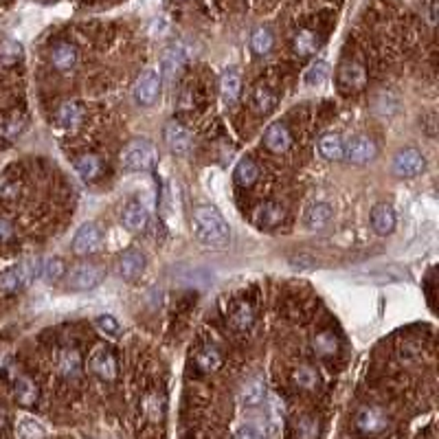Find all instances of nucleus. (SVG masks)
I'll return each instance as SVG.
<instances>
[{"label":"nucleus","mask_w":439,"mask_h":439,"mask_svg":"<svg viewBox=\"0 0 439 439\" xmlns=\"http://www.w3.org/2000/svg\"><path fill=\"white\" fill-rule=\"evenodd\" d=\"M18 193H20V182H18L15 178H0V198H5V200H13L18 198Z\"/></svg>","instance_id":"obj_42"},{"label":"nucleus","mask_w":439,"mask_h":439,"mask_svg":"<svg viewBox=\"0 0 439 439\" xmlns=\"http://www.w3.org/2000/svg\"><path fill=\"white\" fill-rule=\"evenodd\" d=\"M312 347H314L317 356L329 358L338 352V338L334 336V332H319L312 341Z\"/></svg>","instance_id":"obj_30"},{"label":"nucleus","mask_w":439,"mask_h":439,"mask_svg":"<svg viewBox=\"0 0 439 439\" xmlns=\"http://www.w3.org/2000/svg\"><path fill=\"white\" fill-rule=\"evenodd\" d=\"M13 391H15V400L20 402L23 407H33L35 402H38V395H40L38 384H35V382H33L31 378H27V376L15 378V387H13Z\"/></svg>","instance_id":"obj_23"},{"label":"nucleus","mask_w":439,"mask_h":439,"mask_svg":"<svg viewBox=\"0 0 439 439\" xmlns=\"http://www.w3.org/2000/svg\"><path fill=\"white\" fill-rule=\"evenodd\" d=\"M376 154H378L376 143L369 136H362V134L350 139L345 145V158L354 165H367L376 158Z\"/></svg>","instance_id":"obj_10"},{"label":"nucleus","mask_w":439,"mask_h":439,"mask_svg":"<svg viewBox=\"0 0 439 439\" xmlns=\"http://www.w3.org/2000/svg\"><path fill=\"white\" fill-rule=\"evenodd\" d=\"M356 426H358L360 433L376 435V433H382L384 428L389 426V419H387V415H384L380 409H376V407H364L356 415Z\"/></svg>","instance_id":"obj_12"},{"label":"nucleus","mask_w":439,"mask_h":439,"mask_svg":"<svg viewBox=\"0 0 439 439\" xmlns=\"http://www.w3.org/2000/svg\"><path fill=\"white\" fill-rule=\"evenodd\" d=\"M150 222V213L141 203H130L123 209V227L132 233H141L148 229Z\"/></svg>","instance_id":"obj_18"},{"label":"nucleus","mask_w":439,"mask_h":439,"mask_svg":"<svg viewBox=\"0 0 439 439\" xmlns=\"http://www.w3.org/2000/svg\"><path fill=\"white\" fill-rule=\"evenodd\" d=\"M264 145L274 154L288 152L292 145V136L288 132V127L284 123H270L264 132Z\"/></svg>","instance_id":"obj_14"},{"label":"nucleus","mask_w":439,"mask_h":439,"mask_svg":"<svg viewBox=\"0 0 439 439\" xmlns=\"http://www.w3.org/2000/svg\"><path fill=\"white\" fill-rule=\"evenodd\" d=\"M18 437L20 439H44L46 431L40 422H35L33 417H23V419H18Z\"/></svg>","instance_id":"obj_34"},{"label":"nucleus","mask_w":439,"mask_h":439,"mask_svg":"<svg viewBox=\"0 0 439 439\" xmlns=\"http://www.w3.org/2000/svg\"><path fill=\"white\" fill-rule=\"evenodd\" d=\"M95 327H97V332L108 336V338H117L121 334V327H119V321L115 317H110V314H101L95 319Z\"/></svg>","instance_id":"obj_39"},{"label":"nucleus","mask_w":439,"mask_h":439,"mask_svg":"<svg viewBox=\"0 0 439 439\" xmlns=\"http://www.w3.org/2000/svg\"><path fill=\"white\" fill-rule=\"evenodd\" d=\"M25 288L23 284V274H20V268L13 266V268H7L3 274H0V295H15L18 290Z\"/></svg>","instance_id":"obj_29"},{"label":"nucleus","mask_w":439,"mask_h":439,"mask_svg":"<svg viewBox=\"0 0 439 439\" xmlns=\"http://www.w3.org/2000/svg\"><path fill=\"white\" fill-rule=\"evenodd\" d=\"M319 152L325 160H343L345 158V143L338 134H323L319 141Z\"/></svg>","instance_id":"obj_25"},{"label":"nucleus","mask_w":439,"mask_h":439,"mask_svg":"<svg viewBox=\"0 0 439 439\" xmlns=\"http://www.w3.org/2000/svg\"><path fill=\"white\" fill-rule=\"evenodd\" d=\"M163 134H165V143H167V148H170L174 154L185 156V154L191 150V132H189L187 127L182 125L180 121L172 119V121L165 123Z\"/></svg>","instance_id":"obj_9"},{"label":"nucleus","mask_w":439,"mask_h":439,"mask_svg":"<svg viewBox=\"0 0 439 439\" xmlns=\"http://www.w3.org/2000/svg\"><path fill=\"white\" fill-rule=\"evenodd\" d=\"M7 424V413H5V409H0V428H3Z\"/></svg>","instance_id":"obj_47"},{"label":"nucleus","mask_w":439,"mask_h":439,"mask_svg":"<svg viewBox=\"0 0 439 439\" xmlns=\"http://www.w3.org/2000/svg\"><path fill=\"white\" fill-rule=\"evenodd\" d=\"M193 237L209 248H227L231 242V229L224 215L211 205H200L191 213Z\"/></svg>","instance_id":"obj_1"},{"label":"nucleus","mask_w":439,"mask_h":439,"mask_svg":"<svg viewBox=\"0 0 439 439\" xmlns=\"http://www.w3.org/2000/svg\"><path fill=\"white\" fill-rule=\"evenodd\" d=\"M75 170H77V174L84 178V180H95V178H99L101 176V160L95 156V154H84V156H79L77 160H75Z\"/></svg>","instance_id":"obj_27"},{"label":"nucleus","mask_w":439,"mask_h":439,"mask_svg":"<svg viewBox=\"0 0 439 439\" xmlns=\"http://www.w3.org/2000/svg\"><path fill=\"white\" fill-rule=\"evenodd\" d=\"M196 364H198V369H200V371L211 374V371L220 369V364H222V354H220L213 345H207V347H203V350L198 352Z\"/></svg>","instance_id":"obj_28"},{"label":"nucleus","mask_w":439,"mask_h":439,"mask_svg":"<svg viewBox=\"0 0 439 439\" xmlns=\"http://www.w3.org/2000/svg\"><path fill=\"white\" fill-rule=\"evenodd\" d=\"M101 246H103V233L95 222L82 224L75 237H72V253L79 255V257L95 255Z\"/></svg>","instance_id":"obj_4"},{"label":"nucleus","mask_w":439,"mask_h":439,"mask_svg":"<svg viewBox=\"0 0 439 439\" xmlns=\"http://www.w3.org/2000/svg\"><path fill=\"white\" fill-rule=\"evenodd\" d=\"M266 397V382L262 376L248 378L240 389V402L244 407H257Z\"/></svg>","instance_id":"obj_17"},{"label":"nucleus","mask_w":439,"mask_h":439,"mask_svg":"<svg viewBox=\"0 0 439 439\" xmlns=\"http://www.w3.org/2000/svg\"><path fill=\"white\" fill-rule=\"evenodd\" d=\"M329 64L327 62H317L305 70V82L307 84H321L329 77Z\"/></svg>","instance_id":"obj_40"},{"label":"nucleus","mask_w":439,"mask_h":439,"mask_svg":"<svg viewBox=\"0 0 439 439\" xmlns=\"http://www.w3.org/2000/svg\"><path fill=\"white\" fill-rule=\"evenodd\" d=\"M40 274L51 284V281H58L60 277H64L66 274V264L60 260V257H51L46 260L42 266H40Z\"/></svg>","instance_id":"obj_37"},{"label":"nucleus","mask_w":439,"mask_h":439,"mask_svg":"<svg viewBox=\"0 0 439 439\" xmlns=\"http://www.w3.org/2000/svg\"><path fill=\"white\" fill-rule=\"evenodd\" d=\"M364 84H367V70H364L362 64H358V62H343L338 66L336 86L341 88V93H345V95L358 93V90L364 88Z\"/></svg>","instance_id":"obj_5"},{"label":"nucleus","mask_w":439,"mask_h":439,"mask_svg":"<svg viewBox=\"0 0 439 439\" xmlns=\"http://www.w3.org/2000/svg\"><path fill=\"white\" fill-rule=\"evenodd\" d=\"M295 382L299 384V387L303 389H314L317 387V382H319V376L314 369H310V367H299L295 371Z\"/></svg>","instance_id":"obj_41"},{"label":"nucleus","mask_w":439,"mask_h":439,"mask_svg":"<svg viewBox=\"0 0 439 439\" xmlns=\"http://www.w3.org/2000/svg\"><path fill=\"white\" fill-rule=\"evenodd\" d=\"M103 277H106V270L99 264L82 262V264H75L66 272V286L70 290L86 292V290L97 288L103 281Z\"/></svg>","instance_id":"obj_3"},{"label":"nucleus","mask_w":439,"mask_h":439,"mask_svg":"<svg viewBox=\"0 0 439 439\" xmlns=\"http://www.w3.org/2000/svg\"><path fill=\"white\" fill-rule=\"evenodd\" d=\"M274 103H277V97H274L272 90L266 88L264 84H260L257 88L253 90V106H255L257 113H262V115L270 113V110L274 108Z\"/></svg>","instance_id":"obj_33"},{"label":"nucleus","mask_w":439,"mask_h":439,"mask_svg":"<svg viewBox=\"0 0 439 439\" xmlns=\"http://www.w3.org/2000/svg\"><path fill=\"white\" fill-rule=\"evenodd\" d=\"M272 44H274V38H272L270 29H266V27H260L257 31L250 35V49H253L255 55H266V53H270Z\"/></svg>","instance_id":"obj_35"},{"label":"nucleus","mask_w":439,"mask_h":439,"mask_svg":"<svg viewBox=\"0 0 439 439\" xmlns=\"http://www.w3.org/2000/svg\"><path fill=\"white\" fill-rule=\"evenodd\" d=\"M55 117H58V123H60V127H64V130H77V127L84 123L86 110L77 101H66V103L60 106L58 115Z\"/></svg>","instance_id":"obj_16"},{"label":"nucleus","mask_w":439,"mask_h":439,"mask_svg":"<svg viewBox=\"0 0 439 439\" xmlns=\"http://www.w3.org/2000/svg\"><path fill=\"white\" fill-rule=\"evenodd\" d=\"M60 371L66 378H77L82 374V356L77 350H64L60 354Z\"/></svg>","instance_id":"obj_32"},{"label":"nucleus","mask_w":439,"mask_h":439,"mask_svg":"<svg viewBox=\"0 0 439 439\" xmlns=\"http://www.w3.org/2000/svg\"><path fill=\"white\" fill-rule=\"evenodd\" d=\"M253 220L260 229H272L286 220V209L279 203H270L268 200V203L257 205V209L253 211Z\"/></svg>","instance_id":"obj_13"},{"label":"nucleus","mask_w":439,"mask_h":439,"mask_svg":"<svg viewBox=\"0 0 439 439\" xmlns=\"http://www.w3.org/2000/svg\"><path fill=\"white\" fill-rule=\"evenodd\" d=\"M145 270V255L136 248H127L121 257H119V264H117V272L119 277L125 279V281H134L141 277V272Z\"/></svg>","instance_id":"obj_11"},{"label":"nucleus","mask_w":439,"mask_h":439,"mask_svg":"<svg viewBox=\"0 0 439 439\" xmlns=\"http://www.w3.org/2000/svg\"><path fill=\"white\" fill-rule=\"evenodd\" d=\"M240 90H242V77L237 70H227L222 79H220V93H222V99L231 106L237 101L240 97Z\"/></svg>","instance_id":"obj_24"},{"label":"nucleus","mask_w":439,"mask_h":439,"mask_svg":"<svg viewBox=\"0 0 439 439\" xmlns=\"http://www.w3.org/2000/svg\"><path fill=\"white\" fill-rule=\"evenodd\" d=\"M260 176V167L255 165L250 158H244L237 163V167H235V182L240 187H250L255 180H257Z\"/></svg>","instance_id":"obj_31"},{"label":"nucleus","mask_w":439,"mask_h":439,"mask_svg":"<svg viewBox=\"0 0 439 439\" xmlns=\"http://www.w3.org/2000/svg\"><path fill=\"white\" fill-rule=\"evenodd\" d=\"M51 62L58 70H70L77 64V49L70 42H58L51 51Z\"/></svg>","instance_id":"obj_20"},{"label":"nucleus","mask_w":439,"mask_h":439,"mask_svg":"<svg viewBox=\"0 0 439 439\" xmlns=\"http://www.w3.org/2000/svg\"><path fill=\"white\" fill-rule=\"evenodd\" d=\"M319 35L314 31L310 29H303L295 35V40H292V49H295L297 55H301V58H307V55H314L319 51Z\"/></svg>","instance_id":"obj_26"},{"label":"nucleus","mask_w":439,"mask_h":439,"mask_svg":"<svg viewBox=\"0 0 439 439\" xmlns=\"http://www.w3.org/2000/svg\"><path fill=\"white\" fill-rule=\"evenodd\" d=\"M20 55H23V49L18 42H13V40L0 42V64L11 66V64H15L18 60H20Z\"/></svg>","instance_id":"obj_38"},{"label":"nucleus","mask_w":439,"mask_h":439,"mask_svg":"<svg viewBox=\"0 0 439 439\" xmlns=\"http://www.w3.org/2000/svg\"><path fill=\"white\" fill-rule=\"evenodd\" d=\"M297 433H299V439H317L319 437V422L312 417H305L299 422Z\"/></svg>","instance_id":"obj_44"},{"label":"nucleus","mask_w":439,"mask_h":439,"mask_svg":"<svg viewBox=\"0 0 439 439\" xmlns=\"http://www.w3.org/2000/svg\"><path fill=\"white\" fill-rule=\"evenodd\" d=\"M27 125V117L23 113H11L9 117L3 119V123H0V134L3 136H18Z\"/></svg>","instance_id":"obj_36"},{"label":"nucleus","mask_w":439,"mask_h":439,"mask_svg":"<svg viewBox=\"0 0 439 439\" xmlns=\"http://www.w3.org/2000/svg\"><path fill=\"white\" fill-rule=\"evenodd\" d=\"M178 3H185V0H178Z\"/></svg>","instance_id":"obj_48"},{"label":"nucleus","mask_w":439,"mask_h":439,"mask_svg":"<svg viewBox=\"0 0 439 439\" xmlns=\"http://www.w3.org/2000/svg\"><path fill=\"white\" fill-rule=\"evenodd\" d=\"M235 439H264L257 431L255 428H250V426H246V428H240L235 433Z\"/></svg>","instance_id":"obj_46"},{"label":"nucleus","mask_w":439,"mask_h":439,"mask_svg":"<svg viewBox=\"0 0 439 439\" xmlns=\"http://www.w3.org/2000/svg\"><path fill=\"white\" fill-rule=\"evenodd\" d=\"M229 323H231V327L235 329V332H246V329H250L253 323H255V310H253V305L246 303V301L237 303L231 310Z\"/></svg>","instance_id":"obj_22"},{"label":"nucleus","mask_w":439,"mask_h":439,"mask_svg":"<svg viewBox=\"0 0 439 439\" xmlns=\"http://www.w3.org/2000/svg\"><path fill=\"white\" fill-rule=\"evenodd\" d=\"M371 229L378 235H389L395 229V211L389 205H376L371 209Z\"/></svg>","instance_id":"obj_19"},{"label":"nucleus","mask_w":439,"mask_h":439,"mask_svg":"<svg viewBox=\"0 0 439 439\" xmlns=\"http://www.w3.org/2000/svg\"><path fill=\"white\" fill-rule=\"evenodd\" d=\"M88 364H90V371H93L97 378H101V380H106V382H113L115 378H117V358H115V354L108 350V347H103V345H99V347H95V352L90 354V360H88Z\"/></svg>","instance_id":"obj_8"},{"label":"nucleus","mask_w":439,"mask_h":439,"mask_svg":"<svg viewBox=\"0 0 439 439\" xmlns=\"http://www.w3.org/2000/svg\"><path fill=\"white\" fill-rule=\"evenodd\" d=\"M270 422H272V428L277 431L284 422V400H279L277 395H270Z\"/></svg>","instance_id":"obj_43"},{"label":"nucleus","mask_w":439,"mask_h":439,"mask_svg":"<svg viewBox=\"0 0 439 439\" xmlns=\"http://www.w3.org/2000/svg\"><path fill=\"white\" fill-rule=\"evenodd\" d=\"M391 167H393V174L400 176V178H415V176H419L424 172L426 160L417 150L409 148V150H400L395 154Z\"/></svg>","instance_id":"obj_7"},{"label":"nucleus","mask_w":439,"mask_h":439,"mask_svg":"<svg viewBox=\"0 0 439 439\" xmlns=\"http://www.w3.org/2000/svg\"><path fill=\"white\" fill-rule=\"evenodd\" d=\"M332 215H334V211H332V207H329V205H325V203H314V205H310V207L305 209L303 222H305L307 229L319 231V229L327 227V222H329V220H332Z\"/></svg>","instance_id":"obj_21"},{"label":"nucleus","mask_w":439,"mask_h":439,"mask_svg":"<svg viewBox=\"0 0 439 439\" xmlns=\"http://www.w3.org/2000/svg\"><path fill=\"white\" fill-rule=\"evenodd\" d=\"M156 160H158L156 145L148 139H134L127 143L121 152L123 167L130 172H148L154 167Z\"/></svg>","instance_id":"obj_2"},{"label":"nucleus","mask_w":439,"mask_h":439,"mask_svg":"<svg viewBox=\"0 0 439 439\" xmlns=\"http://www.w3.org/2000/svg\"><path fill=\"white\" fill-rule=\"evenodd\" d=\"M11 235H13L11 222H9V220H5V217H0V242L11 240Z\"/></svg>","instance_id":"obj_45"},{"label":"nucleus","mask_w":439,"mask_h":439,"mask_svg":"<svg viewBox=\"0 0 439 439\" xmlns=\"http://www.w3.org/2000/svg\"><path fill=\"white\" fill-rule=\"evenodd\" d=\"M132 95H134L136 103L152 106L158 99V95H160V75H158V72L152 70V68L143 70L139 75V79L134 82Z\"/></svg>","instance_id":"obj_6"},{"label":"nucleus","mask_w":439,"mask_h":439,"mask_svg":"<svg viewBox=\"0 0 439 439\" xmlns=\"http://www.w3.org/2000/svg\"><path fill=\"white\" fill-rule=\"evenodd\" d=\"M185 66V51L180 46H170L163 51V58H160V72L163 77L172 82L174 77H178V72Z\"/></svg>","instance_id":"obj_15"}]
</instances>
